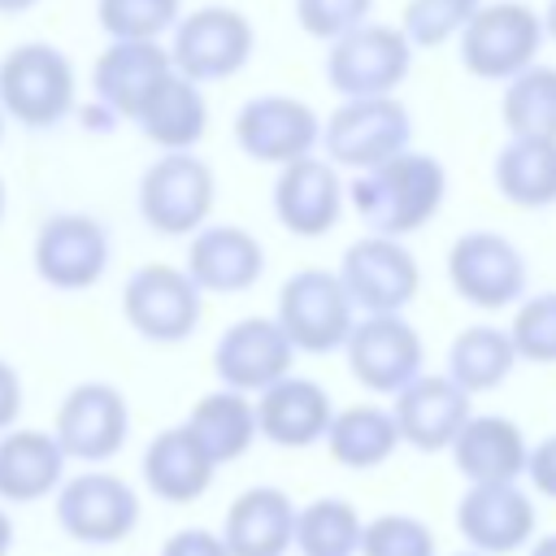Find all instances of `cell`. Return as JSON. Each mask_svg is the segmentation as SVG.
Segmentation results:
<instances>
[{
  "instance_id": "1",
  "label": "cell",
  "mask_w": 556,
  "mask_h": 556,
  "mask_svg": "<svg viewBox=\"0 0 556 556\" xmlns=\"http://www.w3.org/2000/svg\"><path fill=\"white\" fill-rule=\"evenodd\" d=\"M443 195H447L443 161L430 152H413V148L387 156L382 165L361 169L348 182V200L361 226L387 239H408L421 226H430L434 213L443 208Z\"/></svg>"
},
{
  "instance_id": "2",
  "label": "cell",
  "mask_w": 556,
  "mask_h": 556,
  "mask_svg": "<svg viewBox=\"0 0 556 556\" xmlns=\"http://www.w3.org/2000/svg\"><path fill=\"white\" fill-rule=\"evenodd\" d=\"M78 78L56 43L26 39L0 56V109L26 130H52L74 113Z\"/></svg>"
},
{
  "instance_id": "3",
  "label": "cell",
  "mask_w": 556,
  "mask_h": 556,
  "mask_svg": "<svg viewBox=\"0 0 556 556\" xmlns=\"http://www.w3.org/2000/svg\"><path fill=\"white\" fill-rule=\"evenodd\" d=\"M217 200V178L204 156L195 152H161L143 174L135 191V208L148 230L165 239H187L195 235Z\"/></svg>"
},
{
  "instance_id": "4",
  "label": "cell",
  "mask_w": 556,
  "mask_h": 556,
  "mask_svg": "<svg viewBox=\"0 0 556 556\" xmlns=\"http://www.w3.org/2000/svg\"><path fill=\"white\" fill-rule=\"evenodd\" d=\"M460 65L482 83H508L543 48V17L521 0L478 4L460 26Z\"/></svg>"
},
{
  "instance_id": "5",
  "label": "cell",
  "mask_w": 556,
  "mask_h": 556,
  "mask_svg": "<svg viewBox=\"0 0 556 556\" xmlns=\"http://www.w3.org/2000/svg\"><path fill=\"white\" fill-rule=\"evenodd\" d=\"M274 321L287 334V343L295 352H313V356H330L343 348L356 308L339 282L334 269H295L282 287H278V304H274Z\"/></svg>"
},
{
  "instance_id": "6",
  "label": "cell",
  "mask_w": 556,
  "mask_h": 556,
  "mask_svg": "<svg viewBox=\"0 0 556 556\" xmlns=\"http://www.w3.org/2000/svg\"><path fill=\"white\" fill-rule=\"evenodd\" d=\"M413 139V117L400 96H356L343 100L326 126H321V148L326 161L339 169H369L382 165L387 156L404 152Z\"/></svg>"
},
{
  "instance_id": "7",
  "label": "cell",
  "mask_w": 556,
  "mask_h": 556,
  "mask_svg": "<svg viewBox=\"0 0 556 556\" xmlns=\"http://www.w3.org/2000/svg\"><path fill=\"white\" fill-rule=\"evenodd\" d=\"M256 48L252 22L230 9V4H204L195 13H182L174 22V43H169V65L191 78V83H222L235 78Z\"/></svg>"
},
{
  "instance_id": "8",
  "label": "cell",
  "mask_w": 556,
  "mask_h": 556,
  "mask_svg": "<svg viewBox=\"0 0 556 556\" xmlns=\"http://www.w3.org/2000/svg\"><path fill=\"white\" fill-rule=\"evenodd\" d=\"M408 70H413V43L404 39L400 26H382V22H361L334 35L326 52V83L343 100L395 96Z\"/></svg>"
},
{
  "instance_id": "9",
  "label": "cell",
  "mask_w": 556,
  "mask_h": 556,
  "mask_svg": "<svg viewBox=\"0 0 556 556\" xmlns=\"http://www.w3.org/2000/svg\"><path fill=\"white\" fill-rule=\"evenodd\" d=\"M447 282L473 308H508L526 295L530 269L521 248L500 230H465L447 248Z\"/></svg>"
},
{
  "instance_id": "10",
  "label": "cell",
  "mask_w": 556,
  "mask_h": 556,
  "mask_svg": "<svg viewBox=\"0 0 556 556\" xmlns=\"http://www.w3.org/2000/svg\"><path fill=\"white\" fill-rule=\"evenodd\" d=\"M204 291L178 265H139L122 287V317L148 343H182L195 334Z\"/></svg>"
},
{
  "instance_id": "11",
  "label": "cell",
  "mask_w": 556,
  "mask_h": 556,
  "mask_svg": "<svg viewBox=\"0 0 556 556\" xmlns=\"http://www.w3.org/2000/svg\"><path fill=\"white\" fill-rule=\"evenodd\" d=\"M113 256L109 230L91 213H52L39 222L30 243V265L43 287L52 291H87L104 278Z\"/></svg>"
},
{
  "instance_id": "12",
  "label": "cell",
  "mask_w": 556,
  "mask_h": 556,
  "mask_svg": "<svg viewBox=\"0 0 556 556\" xmlns=\"http://www.w3.org/2000/svg\"><path fill=\"white\" fill-rule=\"evenodd\" d=\"M56 495V526L87 547H109L130 539L139 526V495L126 478L109 469H83L74 478H61Z\"/></svg>"
},
{
  "instance_id": "13",
  "label": "cell",
  "mask_w": 556,
  "mask_h": 556,
  "mask_svg": "<svg viewBox=\"0 0 556 556\" xmlns=\"http://www.w3.org/2000/svg\"><path fill=\"white\" fill-rule=\"evenodd\" d=\"M334 274L352 308L361 313H404L421 291V269H417V256L404 248V239H387L369 230L343 248V261Z\"/></svg>"
},
{
  "instance_id": "14",
  "label": "cell",
  "mask_w": 556,
  "mask_h": 556,
  "mask_svg": "<svg viewBox=\"0 0 556 556\" xmlns=\"http://www.w3.org/2000/svg\"><path fill=\"white\" fill-rule=\"evenodd\" d=\"M343 352L352 378L374 395H395L426 365V343L404 313H365L352 321Z\"/></svg>"
},
{
  "instance_id": "15",
  "label": "cell",
  "mask_w": 556,
  "mask_h": 556,
  "mask_svg": "<svg viewBox=\"0 0 556 556\" xmlns=\"http://www.w3.org/2000/svg\"><path fill=\"white\" fill-rule=\"evenodd\" d=\"M130 434V404L113 382H78L65 391L52 439L61 443L65 460L104 465L126 447Z\"/></svg>"
},
{
  "instance_id": "16",
  "label": "cell",
  "mask_w": 556,
  "mask_h": 556,
  "mask_svg": "<svg viewBox=\"0 0 556 556\" xmlns=\"http://www.w3.org/2000/svg\"><path fill=\"white\" fill-rule=\"evenodd\" d=\"M235 143L256 165H287L321 143V117L313 113L308 100L287 91L252 96L235 113Z\"/></svg>"
},
{
  "instance_id": "17",
  "label": "cell",
  "mask_w": 556,
  "mask_h": 556,
  "mask_svg": "<svg viewBox=\"0 0 556 556\" xmlns=\"http://www.w3.org/2000/svg\"><path fill=\"white\" fill-rule=\"evenodd\" d=\"M343 200H348V187L339 178V165H330L326 156H313V152L278 165L274 195H269L278 226L295 239L330 235L343 217Z\"/></svg>"
},
{
  "instance_id": "18",
  "label": "cell",
  "mask_w": 556,
  "mask_h": 556,
  "mask_svg": "<svg viewBox=\"0 0 556 556\" xmlns=\"http://www.w3.org/2000/svg\"><path fill=\"white\" fill-rule=\"evenodd\" d=\"M534 500L517 482H469L456 504V530L482 556L521 552L534 539Z\"/></svg>"
},
{
  "instance_id": "19",
  "label": "cell",
  "mask_w": 556,
  "mask_h": 556,
  "mask_svg": "<svg viewBox=\"0 0 556 556\" xmlns=\"http://www.w3.org/2000/svg\"><path fill=\"white\" fill-rule=\"evenodd\" d=\"M291 361L295 348L287 343L274 317H239L213 343V374L222 378V387L243 395H256L282 374H291Z\"/></svg>"
},
{
  "instance_id": "20",
  "label": "cell",
  "mask_w": 556,
  "mask_h": 556,
  "mask_svg": "<svg viewBox=\"0 0 556 556\" xmlns=\"http://www.w3.org/2000/svg\"><path fill=\"white\" fill-rule=\"evenodd\" d=\"M187 278L204 295H239L252 291L265 274V248L252 230L230 222H204L195 235H187Z\"/></svg>"
},
{
  "instance_id": "21",
  "label": "cell",
  "mask_w": 556,
  "mask_h": 556,
  "mask_svg": "<svg viewBox=\"0 0 556 556\" xmlns=\"http://www.w3.org/2000/svg\"><path fill=\"white\" fill-rule=\"evenodd\" d=\"M469 413H473L469 408V391H460L447 374H426V369L413 382H404L395 391V404H391L400 443H408V447H417L426 456L447 452Z\"/></svg>"
},
{
  "instance_id": "22",
  "label": "cell",
  "mask_w": 556,
  "mask_h": 556,
  "mask_svg": "<svg viewBox=\"0 0 556 556\" xmlns=\"http://www.w3.org/2000/svg\"><path fill=\"white\" fill-rule=\"evenodd\" d=\"M252 413H256V439H269L274 447L295 452V447H313L326 434L334 404H330L321 382L282 374L278 382L256 391Z\"/></svg>"
},
{
  "instance_id": "23",
  "label": "cell",
  "mask_w": 556,
  "mask_h": 556,
  "mask_svg": "<svg viewBox=\"0 0 556 556\" xmlns=\"http://www.w3.org/2000/svg\"><path fill=\"white\" fill-rule=\"evenodd\" d=\"M169 70V48H161V39H109L91 65V91L113 117L130 122Z\"/></svg>"
},
{
  "instance_id": "24",
  "label": "cell",
  "mask_w": 556,
  "mask_h": 556,
  "mask_svg": "<svg viewBox=\"0 0 556 556\" xmlns=\"http://www.w3.org/2000/svg\"><path fill=\"white\" fill-rule=\"evenodd\" d=\"M452 465L465 482H517L526 473V434L513 417L469 413L452 439Z\"/></svg>"
},
{
  "instance_id": "25",
  "label": "cell",
  "mask_w": 556,
  "mask_h": 556,
  "mask_svg": "<svg viewBox=\"0 0 556 556\" xmlns=\"http://www.w3.org/2000/svg\"><path fill=\"white\" fill-rule=\"evenodd\" d=\"M295 534V504L282 486H248L230 500L222 543L230 556H287Z\"/></svg>"
},
{
  "instance_id": "26",
  "label": "cell",
  "mask_w": 556,
  "mask_h": 556,
  "mask_svg": "<svg viewBox=\"0 0 556 556\" xmlns=\"http://www.w3.org/2000/svg\"><path fill=\"white\" fill-rule=\"evenodd\" d=\"M139 126V135L148 143H156L161 152H195V143L208 130V100L204 87L182 78L178 70H169L148 100L139 104V113L130 117Z\"/></svg>"
},
{
  "instance_id": "27",
  "label": "cell",
  "mask_w": 556,
  "mask_h": 556,
  "mask_svg": "<svg viewBox=\"0 0 556 556\" xmlns=\"http://www.w3.org/2000/svg\"><path fill=\"white\" fill-rule=\"evenodd\" d=\"M143 486L165 504H195L213 486V456L187 426H165L143 447Z\"/></svg>"
},
{
  "instance_id": "28",
  "label": "cell",
  "mask_w": 556,
  "mask_h": 556,
  "mask_svg": "<svg viewBox=\"0 0 556 556\" xmlns=\"http://www.w3.org/2000/svg\"><path fill=\"white\" fill-rule=\"evenodd\" d=\"M65 478V452L52 430L9 426L0 430V500L4 504H39Z\"/></svg>"
},
{
  "instance_id": "29",
  "label": "cell",
  "mask_w": 556,
  "mask_h": 556,
  "mask_svg": "<svg viewBox=\"0 0 556 556\" xmlns=\"http://www.w3.org/2000/svg\"><path fill=\"white\" fill-rule=\"evenodd\" d=\"M495 191L526 213L552 208L556 204V139H534V135H508V143L495 152L491 165Z\"/></svg>"
},
{
  "instance_id": "30",
  "label": "cell",
  "mask_w": 556,
  "mask_h": 556,
  "mask_svg": "<svg viewBox=\"0 0 556 556\" xmlns=\"http://www.w3.org/2000/svg\"><path fill=\"white\" fill-rule=\"evenodd\" d=\"M182 426L200 439V447L213 456V465H230L256 443L252 400L243 391H230V387H217V391L200 395Z\"/></svg>"
},
{
  "instance_id": "31",
  "label": "cell",
  "mask_w": 556,
  "mask_h": 556,
  "mask_svg": "<svg viewBox=\"0 0 556 556\" xmlns=\"http://www.w3.org/2000/svg\"><path fill=\"white\" fill-rule=\"evenodd\" d=\"M321 439L343 469H378L400 447L395 417L391 408H378V404H348L330 413V426Z\"/></svg>"
},
{
  "instance_id": "32",
  "label": "cell",
  "mask_w": 556,
  "mask_h": 556,
  "mask_svg": "<svg viewBox=\"0 0 556 556\" xmlns=\"http://www.w3.org/2000/svg\"><path fill=\"white\" fill-rule=\"evenodd\" d=\"M513 369H517V352H513L508 330H500V326H465L447 343V369L443 374L469 395L504 387Z\"/></svg>"
},
{
  "instance_id": "33",
  "label": "cell",
  "mask_w": 556,
  "mask_h": 556,
  "mask_svg": "<svg viewBox=\"0 0 556 556\" xmlns=\"http://www.w3.org/2000/svg\"><path fill=\"white\" fill-rule=\"evenodd\" d=\"M361 513L343 495H321L304 508H295V534L291 547L300 556H356L361 547Z\"/></svg>"
},
{
  "instance_id": "34",
  "label": "cell",
  "mask_w": 556,
  "mask_h": 556,
  "mask_svg": "<svg viewBox=\"0 0 556 556\" xmlns=\"http://www.w3.org/2000/svg\"><path fill=\"white\" fill-rule=\"evenodd\" d=\"M500 117L508 135H534V139H556V65L530 61L504 83L500 96Z\"/></svg>"
},
{
  "instance_id": "35",
  "label": "cell",
  "mask_w": 556,
  "mask_h": 556,
  "mask_svg": "<svg viewBox=\"0 0 556 556\" xmlns=\"http://www.w3.org/2000/svg\"><path fill=\"white\" fill-rule=\"evenodd\" d=\"M182 17V0H96V22L109 39H161Z\"/></svg>"
},
{
  "instance_id": "36",
  "label": "cell",
  "mask_w": 556,
  "mask_h": 556,
  "mask_svg": "<svg viewBox=\"0 0 556 556\" xmlns=\"http://www.w3.org/2000/svg\"><path fill=\"white\" fill-rule=\"evenodd\" d=\"M356 556H439L434 530L413 513H378L361 526Z\"/></svg>"
},
{
  "instance_id": "37",
  "label": "cell",
  "mask_w": 556,
  "mask_h": 556,
  "mask_svg": "<svg viewBox=\"0 0 556 556\" xmlns=\"http://www.w3.org/2000/svg\"><path fill=\"white\" fill-rule=\"evenodd\" d=\"M482 0H408L400 13V30L413 43V52L439 48L452 35H460V26L473 17Z\"/></svg>"
},
{
  "instance_id": "38",
  "label": "cell",
  "mask_w": 556,
  "mask_h": 556,
  "mask_svg": "<svg viewBox=\"0 0 556 556\" xmlns=\"http://www.w3.org/2000/svg\"><path fill=\"white\" fill-rule=\"evenodd\" d=\"M508 339H513L517 361L556 365V291L526 295V300L517 304V313H513Z\"/></svg>"
},
{
  "instance_id": "39",
  "label": "cell",
  "mask_w": 556,
  "mask_h": 556,
  "mask_svg": "<svg viewBox=\"0 0 556 556\" xmlns=\"http://www.w3.org/2000/svg\"><path fill=\"white\" fill-rule=\"evenodd\" d=\"M374 0H295V22L313 39H334L361 22H369Z\"/></svg>"
},
{
  "instance_id": "40",
  "label": "cell",
  "mask_w": 556,
  "mask_h": 556,
  "mask_svg": "<svg viewBox=\"0 0 556 556\" xmlns=\"http://www.w3.org/2000/svg\"><path fill=\"white\" fill-rule=\"evenodd\" d=\"M161 556H230L222 534L217 530H204V526H187V530H174L165 543H161Z\"/></svg>"
},
{
  "instance_id": "41",
  "label": "cell",
  "mask_w": 556,
  "mask_h": 556,
  "mask_svg": "<svg viewBox=\"0 0 556 556\" xmlns=\"http://www.w3.org/2000/svg\"><path fill=\"white\" fill-rule=\"evenodd\" d=\"M526 478H530V486H534L539 495L556 500V434L539 439V443L526 452Z\"/></svg>"
},
{
  "instance_id": "42",
  "label": "cell",
  "mask_w": 556,
  "mask_h": 556,
  "mask_svg": "<svg viewBox=\"0 0 556 556\" xmlns=\"http://www.w3.org/2000/svg\"><path fill=\"white\" fill-rule=\"evenodd\" d=\"M22 404H26V391H22V374L0 356V430L17 426L22 417Z\"/></svg>"
},
{
  "instance_id": "43",
  "label": "cell",
  "mask_w": 556,
  "mask_h": 556,
  "mask_svg": "<svg viewBox=\"0 0 556 556\" xmlns=\"http://www.w3.org/2000/svg\"><path fill=\"white\" fill-rule=\"evenodd\" d=\"M13 552V521H9V513L0 508V556H9Z\"/></svg>"
},
{
  "instance_id": "44",
  "label": "cell",
  "mask_w": 556,
  "mask_h": 556,
  "mask_svg": "<svg viewBox=\"0 0 556 556\" xmlns=\"http://www.w3.org/2000/svg\"><path fill=\"white\" fill-rule=\"evenodd\" d=\"M526 556H556V534H543V539H530V552Z\"/></svg>"
},
{
  "instance_id": "45",
  "label": "cell",
  "mask_w": 556,
  "mask_h": 556,
  "mask_svg": "<svg viewBox=\"0 0 556 556\" xmlns=\"http://www.w3.org/2000/svg\"><path fill=\"white\" fill-rule=\"evenodd\" d=\"M539 17H543V39H556V0H547V9Z\"/></svg>"
},
{
  "instance_id": "46",
  "label": "cell",
  "mask_w": 556,
  "mask_h": 556,
  "mask_svg": "<svg viewBox=\"0 0 556 556\" xmlns=\"http://www.w3.org/2000/svg\"><path fill=\"white\" fill-rule=\"evenodd\" d=\"M39 0H0V13L4 17H17V13H26V9H35Z\"/></svg>"
},
{
  "instance_id": "47",
  "label": "cell",
  "mask_w": 556,
  "mask_h": 556,
  "mask_svg": "<svg viewBox=\"0 0 556 556\" xmlns=\"http://www.w3.org/2000/svg\"><path fill=\"white\" fill-rule=\"evenodd\" d=\"M4 200H9V195H4V178H0V217H4Z\"/></svg>"
},
{
  "instance_id": "48",
  "label": "cell",
  "mask_w": 556,
  "mask_h": 556,
  "mask_svg": "<svg viewBox=\"0 0 556 556\" xmlns=\"http://www.w3.org/2000/svg\"><path fill=\"white\" fill-rule=\"evenodd\" d=\"M4 122H9V117H4V109H0V139H4Z\"/></svg>"
},
{
  "instance_id": "49",
  "label": "cell",
  "mask_w": 556,
  "mask_h": 556,
  "mask_svg": "<svg viewBox=\"0 0 556 556\" xmlns=\"http://www.w3.org/2000/svg\"><path fill=\"white\" fill-rule=\"evenodd\" d=\"M460 556H482V552H473V547H469V552H460Z\"/></svg>"
}]
</instances>
